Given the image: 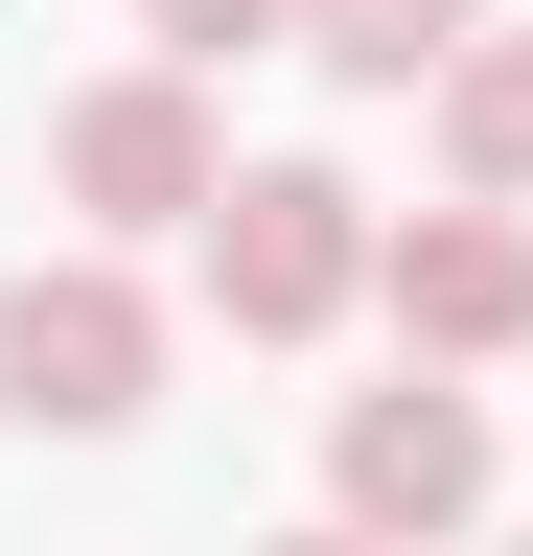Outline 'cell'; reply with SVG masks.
<instances>
[{
    "instance_id": "6",
    "label": "cell",
    "mask_w": 533,
    "mask_h": 556,
    "mask_svg": "<svg viewBox=\"0 0 533 556\" xmlns=\"http://www.w3.org/2000/svg\"><path fill=\"white\" fill-rule=\"evenodd\" d=\"M441 163H464V208H533V47L441 70Z\"/></svg>"
},
{
    "instance_id": "7",
    "label": "cell",
    "mask_w": 533,
    "mask_h": 556,
    "mask_svg": "<svg viewBox=\"0 0 533 556\" xmlns=\"http://www.w3.org/2000/svg\"><path fill=\"white\" fill-rule=\"evenodd\" d=\"M464 24H487V0H302V47L348 70V93H418V70H464Z\"/></svg>"
},
{
    "instance_id": "5",
    "label": "cell",
    "mask_w": 533,
    "mask_h": 556,
    "mask_svg": "<svg viewBox=\"0 0 533 556\" xmlns=\"http://www.w3.org/2000/svg\"><path fill=\"white\" fill-rule=\"evenodd\" d=\"M371 302L418 325V371H487V348H533V232L510 208H418V232L371 255Z\"/></svg>"
},
{
    "instance_id": "9",
    "label": "cell",
    "mask_w": 533,
    "mask_h": 556,
    "mask_svg": "<svg viewBox=\"0 0 533 556\" xmlns=\"http://www.w3.org/2000/svg\"><path fill=\"white\" fill-rule=\"evenodd\" d=\"M279 556H371V533H279Z\"/></svg>"
},
{
    "instance_id": "4",
    "label": "cell",
    "mask_w": 533,
    "mask_h": 556,
    "mask_svg": "<svg viewBox=\"0 0 533 556\" xmlns=\"http://www.w3.org/2000/svg\"><path fill=\"white\" fill-rule=\"evenodd\" d=\"M464 510H487V394H441V371H394V394H348V417H325V533H464Z\"/></svg>"
},
{
    "instance_id": "8",
    "label": "cell",
    "mask_w": 533,
    "mask_h": 556,
    "mask_svg": "<svg viewBox=\"0 0 533 556\" xmlns=\"http://www.w3.org/2000/svg\"><path fill=\"white\" fill-rule=\"evenodd\" d=\"M163 70H232V47H302V0H140Z\"/></svg>"
},
{
    "instance_id": "10",
    "label": "cell",
    "mask_w": 533,
    "mask_h": 556,
    "mask_svg": "<svg viewBox=\"0 0 533 556\" xmlns=\"http://www.w3.org/2000/svg\"><path fill=\"white\" fill-rule=\"evenodd\" d=\"M510 556H533V533H510Z\"/></svg>"
},
{
    "instance_id": "2",
    "label": "cell",
    "mask_w": 533,
    "mask_h": 556,
    "mask_svg": "<svg viewBox=\"0 0 533 556\" xmlns=\"http://www.w3.org/2000/svg\"><path fill=\"white\" fill-rule=\"evenodd\" d=\"M371 186L348 163H232V208H210V302L255 325V348H302V325H348L371 302Z\"/></svg>"
},
{
    "instance_id": "1",
    "label": "cell",
    "mask_w": 533,
    "mask_h": 556,
    "mask_svg": "<svg viewBox=\"0 0 533 556\" xmlns=\"http://www.w3.org/2000/svg\"><path fill=\"white\" fill-rule=\"evenodd\" d=\"M140 394H163V302L116 255H24L0 278V417L24 441H116Z\"/></svg>"
},
{
    "instance_id": "3",
    "label": "cell",
    "mask_w": 533,
    "mask_h": 556,
    "mask_svg": "<svg viewBox=\"0 0 533 556\" xmlns=\"http://www.w3.org/2000/svg\"><path fill=\"white\" fill-rule=\"evenodd\" d=\"M47 163H71V208H93V232H210V208H232L210 70H93V93L47 116Z\"/></svg>"
}]
</instances>
